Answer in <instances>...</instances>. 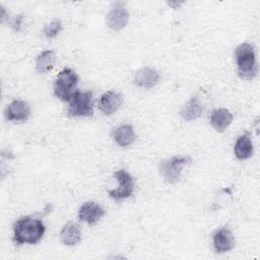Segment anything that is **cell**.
I'll return each instance as SVG.
<instances>
[{"instance_id": "277c9868", "label": "cell", "mask_w": 260, "mask_h": 260, "mask_svg": "<svg viewBox=\"0 0 260 260\" xmlns=\"http://www.w3.org/2000/svg\"><path fill=\"white\" fill-rule=\"evenodd\" d=\"M192 161L188 155H173L159 162L158 170L164 180L170 184L177 183L181 178L182 169Z\"/></svg>"}, {"instance_id": "6da1fadb", "label": "cell", "mask_w": 260, "mask_h": 260, "mask_svg": "<svg viewBox=\"0 0 260 260\" xmlns=\"http://www.w3.org/2000/svg\"><path fill=\"white\" fill-rule=\"evenodd\" d=\"M45 232L46 226L41 218L24 215L13 224V242L16 245H36L43 239Z\"/></svg>"}, {"instance_id": "7c38bea8", "label": "cell", "mask_w": 260, "mask_h": 260, "mask_svg": "<svg viewBox=\"0 0 260 260\" xmlns=\"http://www.w3.org/2000/svg\"><path fill=\"white\" fill-rule=\"evenodd\" d=\"M160 80V73L151 67H142L134 75V83L138 87L152 88Z\"/></svg>"}, {"instance_id": "5b68a950", "label": "cell", "mask_w": 260, "mask_h": 260, "mask_svg": "<svg viewBox=\"0 0 260 260\" xmlns=\"http://www.w3.org/2000/svg\"><path fill=\"white\" fill-rule=\"evenodd\" d=\"M69 117H91L93 115V100L90 90L77 91L71 99L67 109Z\"/></svg>"}, {"instance_id": "2e32d148", "label": "cell", "mask_w": 260, "mask_h": 260, "mask_svg": "<svg viewBox=\"0 0 260 260\" xmlns=\"http://www.w3.org/2000/svg\"><path fill=\"white\" fill-rule=\"evenodd\" d=\"M254 151L252 140L248 133L240 135L234 146V153L236 157L240 160L248 159L252 156Z\"/></svg>"}, {"instance_id": "30bf717a", "label": "cell", "mask_w": 260, "mask_h": 260, "mask_svg": "<svg viewBox=\"0 0 260 260\" xmlns=\"http://www.w3.org/2000/svg\"><path fill=\"white\" fill-rule=\"evenodd\" d=\"M123 104L122 95L115 90H108L99 100V110L105 115L116 113Z\"/></svg>"}, {"instance_id": "9a60e30c", "label": "cell", "mask_w": 260, "mask_h": 260, "mask_svg": "<svg viewBox=\"0 0 260 260\" xmlns=\"http://www.w3.org/2000/svg\"><path fill=\"white\" fill-rule=\"evenodd\" d=\"M60 240L66 246H75L81 240V231L78 223L67 222L60 232Z\"/></svg>"}, {"instance_id": "8fae6325", "label": "cell", "mask_w": 260, "mask_h": 260, "mask_svg": "<svg viewBox=\"0 0 260 260\" xmlns=\"http://www.w3.org/2000/svg\"><path fill=\"white\" fill-rule=\"evenodd\" d=\"M212 243L216 253H224L234 249L235 238L228 228H221L213 233Z\"/></svg>"}, {"instance_id": "3957f363", "label": "cell", "mask_w": 260, "mask_h": 260, "mask_svg": "<svg viewBox=\"0 0 260 260\" xmlns=\"http://www.w3.org/2000/svg\"><path fill=\"white\" fill-rule=\"evenodd\" d=\"M78 75L71 68L61 70L54 81V94L62 102H70L77 90Z\"/></svg>"}, {"instance_id": "e0dca14e", "label": "cell", "mask_w": 260, "mask_h": 260, "mask_svg": "<svg viewBox=\"0 0 260 260\" xmlns=\"http://www.w3.org/2000/svg\"><path fill=\"white\" fill-rule=\"evenodd\" d=\"M203 111V107L197 96H192L187 104L180 110V115L185 121H193L198 119Z\"/></svg>"}, {"instance_id": "8992f818", "label": "cell", "mask_w": 260, "mask_h": 260, "mask_svg": "<svg viewBox=\"0 0 260 260\" xmlns=\"http://www.w3.org/2000/svg\"><path fill=\"white\" fill-rule=\"evenodd\" d=\"M113 177L118 182V187L114 190L108 189L109 197L115 201H121L129 198L133 194L134 190V179L124 169H121L113 174Z\"/></svg>"}, {"instance_id": "52a82bcc", "label": "cell", "mask_w": 260, "mask_h": 260, "mask_svg": "<svg viewBox=\"0 0 260 260\" xmlns=\"http://www.w3.org/2000/svg\"><path fill=\"white\" fill-rule=\"evenodd\" d=\"M106 21L113 30L123 29L129 21V12L121 2H116L106 15Z\"/></svg>"}, {"instance_id": "ffe728a7", "label": "cell", "mask_w": 260, "mask_h": 260, "mask_svg": "<svg viewBox=\"0 0 260 260\" xmlns=\"http://www.w3.org/2000/svg\"><path fill=\"white\" fill-rule=\"evenodd\" d=\"M21 21H22V15L19 14L17 16H15L11 22V26L13 27L14 30H19L20 29V25H21Z\"/></svg>"}, {"instance_id": "5bb4252c", "label": "cell", "mask_w": 260, "mask_h": 260, "mask_svg": "<svg viewBox=\"0 0 260 260\" xmlns=\"http://www.w3.org/2000/svg\"><path fill=\"white\" fill-rule=\"evenodd\" d=\"M113 137L119 146L127 147L135 141L136 135L132 125L120 124L113 130Z\"/></svg>"}, {"instance_id": "9c48e42d", "label": "cell", "mask_w": 260, "mask_h": 260, "mask_svg": "<svg viewBox=\"0 0 260 260\" xmlns=\"http://www.w3.org/2000/svg\"><path fill=\"white\" fill-rule=\"evenodd\" d=\"M106 214L105 209L94 201L84 202L78 210V219L89 225L96 223Z\"/></svg>"}, {"instance_id": "d6986e66", "label": "cell", "mask_w": 260, "mask_h": 260, "mask_svg": "<svg viewBox=\"0 0 260 260\" xmlns=\"http://www.w3.org/2000/svg\"><path fill=\"white\" fill-rule=\"evenodd\" d=\"M63 28L62 22L60 19H53L50 23L46 24L44 28V34L47 39H52L55 38Z\"/></svg>"}, {"instance_id": "7a4b0ae2", "label": "cell", "mask_w": 260, "mask_h": 260, "mask_svg": "<svg viewBox=\"0 0 260 260\" xmlns=\"http://www.w3.org/2000/svg\"><path fill=\"white\" fill-rule=\"evenodd\" d=\"M234 55L239 76L244 79L255 78L258 74V65L254 47L249 43H243L235 49Z\"/></svg>"}, {"instance_id": "4fadbf2b", "label": "cell", "mask_w": 260, "mask_h": 260, "mask_svg": "<svg viewBox=\"0 0 260 260\" xmlns=\"http://www.w3.org/2000/svg\"><path fill=\"white\" fill-rule=\"evenodd\" d=\"M233 118V114L228 109H214L209 114V123L217 132H223L231 125Z\"/></svg>"}, {"instance_id": "ac0fdd59", "label": "cell", "mask_w": 260, "mask_h": 260, "mask_svg": "<svg viewBox=\"0 0 260 260\" xmlns=\"http://www.w3.org/2000/svg\"><path fill=\"white\" fill-rule=\"evenodd\" d=\"M56 61V53L53 50L43 51L36 59V70L39 73H47L54 68Z\"/></svg>"}, {"instance_id": "ba28073f", "label": "cell", "mask_w": 260, "mask_h": 260, "mask_svg": "<svg viewBox=\"0 0 260 260\" xmlns=\"http://www.w3.org/2000/svg\"><path fill=\"white\" fill-rule=\"evenodd\" d=\"M30 116L29 105L22 100L12 101L5 110V117L10 122L20 123L28 120Z\"/></svg>"}]
</instances>
